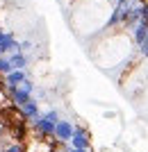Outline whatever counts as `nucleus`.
<instances>
[{
  "label": "nucleus",
  "instance_id": "nucleus-1",
  "mask_svg": "<svg viewBox=\"0 0 148 152\" xmlns=\"http://www.w3.org/2000/svg\"><path fill=\"white\" fill-rule=\"evenodd\" d=\"M91 59L107 73H114L116 68L130 66L137 59V48L132 43L125 30H105L96 37V45H91Z\"/></svg>",
  "mask_w": 148,
  "mask_h": 152
},
{
  "label": "nucleus",
  "instance_id": "nucleus-2",
  "mask_svg": "<svg viewBox=\"0 0 148 152\" xmlns=\"http://www.w3.org/2000/svg\"><path fill=\"white\" fill-rule=\"evenodd\" d=\"M112 5L110 0H75L71 14L73 30L82 39H96L105 30H110L112 20Z\"/></svg>",
  "mask_w": 148,
  "mask_h": 152
},
{
  "label": "nucleus",
  "instance_id": "nucleus-3",
  "mask_svg": "<svg viewBox=\"0 0 148 152\" xmlns=\"http://www.w3.org/2000/svg\"><path fill=\"white\" fill-rule=\"evenodd\" d=\"M59 118H62V116H59L57 109H46V111H41V114H39L37 118L30 123L34 136H39V139H50Z\"/></svg>",
  "mask_w": 148,
  "mask_h": 152
},
{
  "label": "nucleus",
  "instance_id": "nucleus-4",
  "mask_svg": "<svg viewBox=\"0 0 148 152\" xmlns=\"http://www.w3.org/2000/svg\"><path fill=\"white\" fill-rule=\"evenodd\" d=\"M34 91H37V86H34V82L27 77L23 84L14 86V89H7V93H9V102L16 104V107H21V104H25V102L34 95Z\"/></svg>",
  "mask_w": 148,
  "mask_h": 152
},
{
  "label": "nucleus",
  "instance_id": "nucleus-5",
  "mask_svg": "<svg viewBox=\"0 0 148 152\" xmlns=\"http://www.w3.org/2000/svg\"><path fill=\"white\" fill-rule=\"evenodd\" d=\"M73 129H75V123L68 121V118H59L57 125H55V132H52V139L57 143H68L73 136Z\"/></svg>",
  "mask_w": 148,
  "mask_h": 152
},
{
  "label": "nucleus",
  "instance_id": "nucleus-6",
  "mask_svg": "<svg viewBox=\"0 0 148 152\" xmlns=\"http://www.w3.org/2000/svg\"><path fill=\"white\" fill-rule=\"evenodd\" d=\"M68 145L75 148V150L91 148V134H89V129H87V127H82V125H75L73 136H71V141H68Z\"/></svg>",
  "mask_w": 148,
  "mask_h": 152
},
{
  "label": "nucleus",
  "instance_id": "nucleus-7",
  "mask_svg": "<svg viewBox=\"0 0 148 152\" xmlns=\"http://www.w3.org/2000/svg\"><path fill=\"white\" fill-rule=\"evenodd\" d=\"M27 70H21V68H12L7 75H2L0 80H2V84H5L7 89H14V86H18V84H23L27 80Z\"/></svg>",
  "mask_w": 148,
  "mask_h": 152
},
{
  "label": "nucleus",
  "instance_id": "nucleus-8",
  "mask_svg": "<svg viewBox=\"0 0 148 152\" xmlns=\"http://www.w3.org/2000/svg\"><path fill=\"white\" fill-rule=\"evenodd\" d=\"M18 109H21V114H23V118H25V123H32L34 118H37V116L41 114V107H39V100L34 98V95H32V98H30V100L25 102V104H21Z\"/></svg>",
  "mask_w": 148,
  "mask_h": 152
},
{
  "label": "nucleus",
  "instance_id": "nucleus-9",
  "mask_svg": "<svg viewBox=\"0 0 148 152\" xmlns=\"http://www.w3.org/2000/svg\"><path fill=\"white\" fill-rule=\"evenodd\" d=\"M9 64H12V68H21V70H27V66H30V55L27 52H12L9 55Z\"/></svg>",
  "mask_w": 148,
  "mask_h": 152
}]
</instances>
